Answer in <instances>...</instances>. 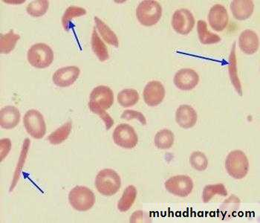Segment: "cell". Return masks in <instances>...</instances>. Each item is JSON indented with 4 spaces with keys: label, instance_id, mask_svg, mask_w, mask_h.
Segmentation results:
<instances>
[{
    "label": "cell",
    "instance_id": "6da1fadb",
    "mask_svg": "<svg viewBox=\"0 0 260 223\" xmlns=\"http://www.w3.org/2000/svg\"><path fill=\"white\" fill-rule=\"evenodd\" d=\"M114 103L113 91L108 86H99L91 91L89 97V110L97 114L105 123L109 131L114 124V121L106 110L110 109Z\"/></svg>",
    "mask_w": 260,
    "mask_h": 223
},
{
    "label": "cell",
    "instance_id": "7a4b0ae2",
    "mask_svg": "<svg viewBox=\"0 0 260 223\" xmlns=\"http://www.w3.org/2000/svg\"><path fill=\"white\" fill-rule=\"evenodd\" d=\"M95 186L98 192L106 197L115 195L121 186L119 175L112 169H104L96 176Z\"/></svg>",
    "mask_w": 260,
    "mask_h": 223
},
{
    "label": "cell",
    "instance_id": "3957f363",
    "mask_svg": "<svg viewBox=\"0 0 260 223\" xmlns=\"http://www.w3.org/2000/svg\"><path fill=\"white\" fill-rule=\"evenodd\" d=\"M54 51L46 43H37L30 48L27 54L28 62L37 69H46L54 61Z\"/></svg>",
    "mask_w": 260,
    "mask_h": 223
},
{
    "label": "cell",
    "instance_id": "277c9868",
    "mask_svg": "<svg viewBox=\"0 0 260 223\" xmlns=\"http://www.w3.org/2000/svg\"><path fill=\"white\" fill-rule=\"evenodd\" d=\"M161 15V6L158 2L154 0L141 2L136 9L138 20L144 26H152L158 23Z\"/></svg>",
    "mask_w": 260,
    "mask_h": 223
},
{
    "label": "cell",
    "instance_id": "5b68a950",
    "mask_svg": "<svg viewBox=\"0 0 260 223\" xmlns=\"http://www.w3.org/2000/svg\"><path fill=\"white\" fill-rule=\"evenodd\" d=\"M225 168L231 177L242 179L248 174L249 162L242 150H234L226 158Z\"/></svg>",
    "mask_w": 260,
    "mask_h": 223
},
{
    "label": "cell",
    "instance_id": "8992f818",
    "mask_svg": "<svg viewBox=\"0 0 260 223\" xmlns=\"http://www.w3.org/2000/svg\"><path fill=\"white\" fill-rule=\"evenodd\" d=\"M71 206L78 211H87L95 203L94 193L84 186H76L71 190L69 195Z\"/></svg>",
    "mask_w": 260,
    "mask_h": 223
},
{
    "label": "cell",
    "instance_id": "52a82bcc",
    "mask_svg": "<svg viewBox=\"0 0 260 223\" xmlns=\"http://www.w3.org/2000/svg\"><path fill=\"white\" fill-rule=\"evenodd\" d=\"M23 123L27 133L34 139H41L46 135V122L38 110H28L24 115Z\"/></svg>",
    "mask_w": 260,
    "mask_h": 223
},
{
    "label": "cell",
    "instance_id": "ba28073f",
    "mask_svg": "<svg viewBox=\"0 0 260 223\" xmlns=\"http://www.w3.org/2000/svg\"><path fill=\"white\" fill-rule=\"evenodd\" d=\"M112 136L115 144L122 148H134L139 142V138L134 128L126 123H121L117 126Z\"/></svg>",
    "mask_w": 260,
    "mask_h": 223
},
{
    "label": "cell",
    "instance_id": "9c48e42d",
    "mask_svg": "<svg viewBox=\"0 0 260 223\" xmlns=\"http://www.w3.org/2000/svg\"><path fill=\"white\" fill-rule=\"evenodd\" d=\"M165 185L168 192L179 197H187L193 189V182L186 175L173 176L166 181Z\"/></svg>",
    "mask_w": 260,
    "mask_h": 223
},
{
    "label": "cell",
    "instance_id": "30bf717a",
    "mask_svg": "<svg viewBox=\"0 0 260 223\" xmlns=\"http://www.w3.org/2000/svg\"><path fill=\"white\" fill-rule=\"evenodd\" d=\"M195 25V19L190 11L179 9L175 11L172 18V26L175 31L181 35H188Z\"/></svg>",
    "mask_w": 260,
    "mask_h": 223
},
{
    "label": "cell",
    "instance_id": "8fae6325",
    "mask_svg": "<svg viewBox=\"0 0 260 223\" xmlns=\"http://www.w3.org/2000/svg\"><path fill=\"white\" fill-rule=\"evenodd\" d=\"M80 69L75 66L62 67L54 72L52 81L54 84L59 87H69L75 83L79 78Z\"/></svg>",
    "mask_w": 260,
    "mask_h": 223
},
{
    "label": "cell",
    "instance_id": "7c38bea8",
    "mask_svg": "<svg viewBox=\"0 0 260 223\" xmlns=\"http://www.w3.org/2000/svg\"><path fill=\"white\" fill-rule=\"evenodd\" d=\"M173 82L178 89L183 91H190L198 85L200 76L197 72L191 69H182L176 72Z\"/></svg>",
    "mask_w": 260,
    "mask_h": 223
},
{
    "label": "cell",
    "instance_id": "4fadbf2b",
    "mask_svg": "<svg viewBox=\"0 0 260 223\" xmlns=\"http://www.w3.org/2000/svg\"><path fill=\"white\" fill-rule=\"evenodd\" d=\"M144 102L150 107L159 105L165 97V89L159 81L149 82L143 92Z\"/></svg>",
    "mask_w": 260,
    "mask_h": 223
},
{
    "label": "cell",
    "instance_id": "5bb4252c",
    "mask_svg": "<svg viewBox=\"0 0 260 223\" xmlns=\"http://www.w3.org/2000/svg\"><path fill=\"white\" fill-rule=\"evenodd\" d=\"M229 19L227 10L220 4L213 6L208 14L210 25L216 31H222L229 24Z\"/></svg>",
    "mask_w": 260,
    "mask_h": 223
},
{
    "label": "cell",
    "instance_id": "9a60e30c",
    "mask_svg": "<svg viewBox=\"0 0 260 223\" xmlns=\"http://www.w3.org/2000/svg\"><path fill=\"white\" fill-rule=\"evenodd\" d=\"M176 121L181 128L190 129L197 123V112L190 106L181 105L176 110Z\"/></svg>",
    "mask_w": 260,
    "mask_h": 223
},
{
    "label": "cell",
    "instance_id": "2e32d148",
    "mask_svg": "<svg viewBox=\"0 0 260 223\" xmlns=\"http://www.w3.org/2000/svg\"><path fill=\"white\" fill-rule=\"evenodd\" d=\"M259 38L253 30L247 29L241 33L239 46L241 51L246 54H253L259 49Z\"/></svg>",
    "mask_w": 260,
    "mask_h": 223
},
{
    "label": "cell",
    "instance_id": "e0dca14e",
    "mask_svg": "<svg viewBox=\"0 0 260 223\" xmlns=\"http://www.w3.org/2000/svg\"><path fill=\"white\" fill-rule=\"evenodd\" d=\"M254 9L251 0H234L231 2V10L234 18L237 20H245L252 15Z\"/></svg>",
    "mask_w": 260,
    "mask_h": 223
},
{
    "label": "cell",
    "instance_id": "ac0fdd59",
    "mask_svg": "<svg viewBox=\"0 0 260 223\" xmlns=\"http://www.w3.org/2000/svg\"><path fill=\"white\" fill-rule=\"evenodd\" d=\"M20 112L17 107L7 106L0 112V125L3 129H13L20 123Z\"/></svg>",
    "mask_w": 260,
    "mask_h": 223
},
{
    "label": "cell",
    "instance_id": "d6986e66",
    "mask_svg": "<svg viewBox=\"0 0 260 223\" xmlns=\"http://www.w3.org/2000/svg\"><path fill=\"white\" fill-rule=\"evenodd\" d=\"M94 22H95L96 28L99 30L101 37L104 41L107 42L108 44L112 45L115 47L118 48L119 46V41L118 37L104 21L99 19L98 17H94Z\"/></svg>",
    "mask_w": 260,
    "mask_h": 223
},
{
    "label": "cell",
    "instance_id": "ffe728a7",
    "mask_svg": "<svg viewBox=\"0 0 260 223\" xmlns=\"http://www.w3.org/2000/svg\"><path fill=\"white\" fill-rule=\"evenodd\" d=\"M91 49L93 52L97 56L98 58L101 62L108 60L110 58L109 55L108 49L107 46L104 44V42L101 39L99 34L97 32V28L93 29L92 35H91Z\"/></svg>",
    "mask_w": 260,
    "mask_h": 223
},
{
    "label": "cell",
    "instance_id": "44dd1931",
    "mask_svg": "<svg viewBox=\"0 0 260 223\" xmlns=\"http://www.w3.org/2000/svg\"><path fill=\"white\" fill-rule=\"evenodd\" d=\"M229 71L231 83H232L233 86L235 88L236 91H237L240 95H242V85H241L240 78H239L238 74H237V56H236L235 43L233 44L230 57H229Z\"/></svg>",
    "mask_w": 260,
    "mask_h": 223
},
{
    "label": "cell",
    "instance_id": "7402d4cb",
    "mask_svg": "<svg viewBox=\"0 0 260 223\" xmlns=\"http://www.w3.org/2000/svg\"><path fill=\"white\" fill-rule=\"evenodd\" d=\"M197 31H198L199 38L202 44H215L221 41V38L219 35H215L208 29V25L205 21H198Z\"/></svg>",
    "mask_w": 260,
    "mask_h": 223
},
{
    "label": "cell",
    "instance_id": "603a6c76",
    "mask_svg": "<svg viewBox=\"0 0 260 223\" xmlns=\"http://www.w3.org/2000/svg\"><path fill=\"white\" fill-rule=\"evenodd\" d=\"M137 197V190L133 185H129L125 189L123 196L118 203V208L120 212H126L130 209Z\"/></svg>",
    "mask_w": 260,
    "mask_h": 223
},
{
    "label": "cell",
    "instance_id": "cb8c5ba5",
    "mask_svg": "<svg viewBox=\"0 0 260 223\" xmlns=\"http://www.w3.org/2000/svg\"><path fill=\"white\" fill-rule=\"evenodd\" d=\"M20 39V36L11 30L6 35H0V51L1 54H9L15 48L16 44Z\"/></svg>",
    "mask_w": 260,
    "mask_h": 223
},
{
    "label": "cell",
    "instance_id": "d4e9b609",
    "mask_svg": "<svg viewBox=\"0 0 260 223\" xmlns=\"http://www.w3.org/2000/svg\"><path fill=\"white\" fill-rule=\"evenodd\" d=\"M174 134L170 130H161L155 136V144L160 150H168L174 144Z\"/></svg>",
    "mask_w": 260,
    "mask_h": 223
},
{
    "label": "cell",
    "instance_id": "484cf974",
    "mask_svg": "<svg viewBox=\"0 0 260 223\" xmlns=\"http://www.w3.org/2000/svg\"><path fill=\"white\" fill-rule=\"evenodd\" d=\"M72 122H67L65 124L62 125L60 128L56 130L54 132L49 135V138H48L49 142L51 144H54V145L62 144V142H65L68 139L71 132H72Z\"/></svg>",
    "mask_w": 260,
    "mask_h": 223
},
{
    "label": "cell",
    "instance_id": "4316f807",
    "mask_svg": "<svg viewBox=\"0 0 260 223\" xmlns=\"http://www.w3.org/2000/svg\"><path fill=\"white\" fill-rule=\"evenodd\" d=\"M86 14V9H83L78 6H72L69 7L67 11L64 13L62 17V24L64 30L69 31L72 28V20L76 17H81V16Z\"/></svg>",
    "mask_w": 260,
    "mask_h": 223
},
{
    "label": "cell",
    "instance_id": "83f0119b",
    "mask_svg": "<svg viewBox=\"0 0 260 223\" xmlns=\"http://www.w3.org/2000/svg\"><path fill=\"white\" fill-rule=\"evenodd\" d=\"M139 101V94L136 89H123L118 93V102L123 107H133Z\"/></svg>",
    "mask_w": 260,
    "mask_h": 223
},
{
    "label": "cell",
    "instance_id": "f1b7e54d",
    "mask_svg": "<svg viewBox=\"0 0 260 223\" xmlns=\"http://www.w3.org/2000/svg\"><path fill=\"white\" fill-rule=\"evenodd\" d=\"M49 7V2L47 0H38L32 1L28 5L26 11L33 17H40L47 12Z\"/></svg>",
    "mask_w": 260,
    "mask_h": 223
},
{
    "label": "cell",
    "instance_id": "f546056e",
    "mask_svg": "<svg viewBox=\"0 0 260 223\" xmlns=\"http://www.w3.org/2000/svg\"><path fill=\"white\" fill-rule=\"evenodd\" d=\"M216 194L222 197H226L228 195V192L224 184H210V185L205 186L202 194V200L204 203H209L211 199Z\"/></svg>",
    "mask_w": 260,
    "mask_h": 223
},
{
    "label": "cell",
    "instance_id": "4dcf8cb0",
    "mask_svg": "<svg viewBox=\"0 0 260 223\" xmlns=\"http://www.w3.org/2000/svg\"><path fill=\"white\" fill-rule=\"evenodd\" d=\"M191 166L199 171H204L207 169L208 165V158L203 152L197 151L191 154L190 157Z\"/></svg>",
    "mask_w": 260,
    "mask_h": 223
},
{
    "label": "cell",
    "instance_id": "1f68e13d",
    "mask_svg": "<svg viewBox=\"0 0 260 223\" xmlns=\"http://www.w3.org/2000/svg\"><path fill=\"white\" fill-rule=\"evenodd\" d=\"M122 119L130 121V120L137 119L141 124H147V119L145 116L140 112L135 111V110H126L121 115Z\"/></svg>",
    "mask_w": 260,
    "mask_h": 223
},
{
    "label": "cell",
    "instance_id": "d6a6232c",
    "mask_svg": "<svg viewBox=\"0 0 260 223\" xmlns=\"http://www.w3.org/2000/svg\"><path fill=\"white\" fill-rule=\"evenodd\" d=\"M0 150H1V162L3 161L5 158L7 156L11 149V142L9 139H2L0 142Z\"/></svg>",
    "mask_w": 260,
    "mask_h": 223
}]
</instances>
